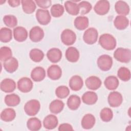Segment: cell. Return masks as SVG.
<instances>
[{"instance_id": "cell-1", "label": "cell", "mask_w": 131, "mask_h": 131, "mask_svg": "<svg viewBox=\"0 0 131 131\" xmlns=\"http://www.w3.org/2000/svg\"><path fill=\"white\" fill-rule=\"evenodd\" d=\"M99 45L106 50H112L116 46V40L111 34L104 33L100 35L98 40Z\"/></svg>"}, {"instance_id": "cell-2", "label": "cell", "mask_w": 131, "mask_h": 131, "mask_svg": "<svg viewBox=\"0 0 131 131\" xmlns=\"http://www.w3.org/2000/svg\"><path fill=\"white\" fill-rule=\"evenodd\" d=\"M114 57L121 62L128 63L131 59V51L128 49L118 48L115 51Z\"/></svg>"}, {"instance_id": "cell-3", "label": "cell", "mask_w": 131, "mask_h": 131, "mask_svg": "<svg viewBox=\"0 0 131 131\" xmlns=\"http://www.w3.org/2000/svg\"><path fill=\"white\" fill-rule=\"evenodd\" d=\"M40 108V102L36 99H31L26 103L24 105L25 113L30 116L36 115Z\"/></svg>"}, {"instance_id": "cell-4", "label": "cell", "mask_w": 131, "mask_h": 131, "mask_svg": "<svg viewBox=\"0 0 131 131\" xmlns=\"http://www.w3.org/2000/svg\"><path fill=\"white\" fill-rule=\"evenodd\" d=\"M97 63L98 67L101 70L107 71L112 68L113 59L110 55L103 54L98 58Z\"/></svg>"}, {"instance_id": "cell-5", "label": "cell", "mask_w": 131, "mask_h": 131, "mask_svg": "<svg viewBox=\"0 0 131 131\" xmlns=\"http://www.w3.org/2000/svg\"><path fill=\"white\" fill-rule=\"evenodd\" d=\"M98 37V33L97 29L91 27L85 31L83 35V39L86 43L93 45L97 41Z\"/></svg>"}, {"instance_id": "cell-6", "label": "cell", "mask_w": 131, "mask_h": 131, "mask_svg": "<svg viewBox=\"0 0 131 131\" xmlns=\"http://www.w3.org/2000/svg\"><path fill=\"white\" fill-rule=\"evenodd\" d=\"M60 38L63 44L67 46H70L75 43L76 39V35L72 30L66 29L62 32Z\"/></svg>"}, {"instance_id": "cell-7", "label": "cell", "mask_w": 131, "mask_h": 131, "mask_svg": "<svg viewBox=\"0 0 131 131\" xmlns=\"http://www.w3.org/2000/svg\"><path fill=\"white\" fill-rule=\"evenodd\" d=\"M35 15L38 22L42 25H48L51 19L49 11L47 9H37Z\"/></svg>"}, {"instance_id": "cell-8", "label": "cell", "mask_w": 131, "mask_h": 131, "mask_svg": "<svg viewBox=\"0 0 131 131\" xmlns=\"http://www.w3.org/2000/svg\"><path fill=\"white\" fill-rule=\"evenodd\" d=\"M17 88L23 93H28L30 92L33 86L32 80L28 77H22L17 81Z\"/></svg>"}, {"instance_id": "cell-9", "label": "cell", "mask_w": 131, "mask_h": 131, "mask_svg": "<svg viewBox=\"0 0 131 131\" xmlns=\"http://www.w3.org/2000/svg\"><path fill=\"white\" fill-rule=\"evenodd\" d=\"M108 103L113 107L119 106L123 101V97L121 93L117 91H113L108 96Z\"/></svg>"}, {"instance_id": "cell-10", "label": "cell", "mask_w": 131, "mask_h": 131, "mask_svg": "<svg viewBox=\"0 0 131 131\" xmlns=\"http://www.w3.org/2000/svg\"><path fill=\"white\" fill-rule=\"evenodd\" d=\"M110 8V4L108 1L105 0H101L96 3L94 6V10L97 14L103 15L108 13Z\"/></svg>"}, {"instance_id": "cell-11", "label": "cell", "mask_w": 131, "mask_h": 131, "mask_svg": "<svg viewBox=\"0 0 131 131\" xmlns=\"http://www.w3.org/2000/svg\"><path fill=\"white\" fill-rule=\"evenodd\" d=\"M44 31L39 26H34L29 32L30 39L33 42H37L41 41L44 37Z\"/></svg>"}, {"instance_id": "cell-12", "label": "cell", "mask_w": 131, "mask_h": 131, "mask_svg": "<svg viewBox=\"0 0 131 131\" xmlns=\"http://www.w3.org/2000/svg\"><path fill=\"white\" fill-rule=\"evenodd\" d=\"M13 36L17 41H24L28 37V31L23 27H16L13 29Z\"/></svg>"}, {"instance_id": "cell-13", "label": "cell", "mask_w": 131, "mask_h": 131, "mask_svg": "<svg viewBox=\"0 0 131 131\" xmlns=\"http://www.w3.org/2000/svg\"><path fill=\"white\" fill-rule=\"evenodd\" d=\"M0 88L5 93H11L16 89V83L12 79L5 78L1 82Z\"/></svg>"}, {"instance_id": "cell-14", "label": "cell", "mask_w": 131, "mask_h": 131, "mask_svg": "<svg viewBox=\"0 0 131 131\" xmlns=\"http://www.w3.org/2000/svg\"><path fill=\"white\" fill-rule=\"evenodd\" d=\"M58 123V119L54 115H49L47 116L43 120V126L47 129H54L57 127Z\"/></svg>"}, {"instance_id": "cell-15", "label": "cell", "mask_w": 131, "mask_h": 131, "mask_svg": "<svg viewBox=\"0 0 131 131\" xmlns=\"http://www.w3.org/2000/svg\"><path fill=\"white\" fill-rule=\"evenodd\" d=\"M48 76L52 80L59 79L62 75V70L60 67L56 64L50 66L47 70Z\"/></svg>"}, {"instance_id": "cell-16", "label": "cell", "mask_w": 131, "mask_h": 131, "mask_svg": "<svg viewBox=\"0 0 131 131\" xmlns=\"http://www.w3.org/2000/svg\"><path fill=\"white\" fill-rule=\"evenodd\" d=\"M47 57L51 62L56 63L60 60L62 57V52L58 48H51L47 52Z\"/></svg>"}, {"instance_id": "cell-17", "label": "cell", "mask_w": 131, "mask_h": 131, "mask_svg": "<svg viewBox=\"0 0 131 131\" xmlns=\"http://www.w3.org/2000/svg\"><path fill=\"white\" fill-rule=\"evenodd\" d=\"M86 87L91 90H96L98 89L101 85L100 79L95 76H91L87 78L85 81Z\"/></svg>"}, {"instance_id": "cell-18", "label": "cell", "mask_w": 131, "mask_h": 131, "mask_svg": "<svg viewBox=\"0 0 131 131\" xmlns=\"http://www.w3.org/2000/svg\"><path fill=\"white\" fill-rule=\"evenodd\" d=\"M3 66L7 72L9 73H13L17 69L18 62L15 57H11L4 61Z\"/></svg>"}, {"instance_id": "cell-19", "label": "cell", "mask_w": 131, "mask_h": 131, "mask_svg": "<svg viewBox=\"0 0 131 131\" xmlns=\"http://www.w3.org/2000/svg\"><path fill=\"white\" fill-rule=\"evenodd\" d=\"M31 77L34 81H41L43 80L46 77L45 70L41 67H35L31 71Z\"/></svg>"}, {"instance_id": "cell-20", "label": "cell", "mask_w": 131, "mask_h": 131, "mask_svg": "<svg viewBox=\"0 0 131 131\" xmlns=\"http://www.w3.org/2000/svg\"><path fill=\"white\" fill-rule=\"evenodd\" d=\"M69 84L72 90L77 91L82 88L83 82L82 78L80 76L74 75L70 78Z\"/></svg>"}, {"instance_id": "cell-21", "label": "cell", "mask_w": 131, "mask_h": 131, "mask_svg": "<svg viewBox=\"0 0 131 131\" xmlns=\"http://www.w3.org/2000/svg\"><path fill=\"white\" fill-rule=\"evenodd\" d=\"M115 9L118 14L123 16L128 15L130 11L128 5L123 1H117L115 5Z\"/></svg>"}, {"instance_id": "cell-22", "label": "cell", "mask_w": 131, "mask_h": 131, "mask_svg": "<svg viewBox=\"0 0 131 131\" xmlns=\"http://www.w3.org/2000/svg\"><path fill=\"white\" fill-rule=\"evenodd\" d=\"M67 59L71 62H75L78 61L79 58V53L78 50L74 47H69L65 53Z\"/></svg>"}, {"instance_id": "cell-23", "label": "cell", "mask_w": 131, "mask_h": 131, "mask_svg": "<svg viewBox=\"0 0 131 131\" xmlns=\"http://www.w3.org/2000/svg\"><path fill=\"white\" fill-rule=\"evenodd\" d=\"M114 26L118 30H124L129 25V20L123 15H117L114 20Z\"/></svg>"}, {"instance_id": "cell-24", "label": "cell", "mask_w": 131, "mask_h": 131, "mask_svg": "<svg viewBox=\"0 0 131 131\" xmlns=\"http://www.w3.org/2000/svg\"><path fill=\"white\" fill-rule=\"evenodd\" d=\"M95 121V118L92 114H87L83 117L81 120V126L84 129H91L94 126Z\"/></svg>"}, {"instance_id": "cell-25", "label": "cell", "mask_w": 131, "mask_h": 131, "mask_svg": "<svg viewBox=\"0 0 131 131\" xmlns=\"http://www.w3.org/2000/svg\"><path fill=\"white\" fill-rule=\"evenodd\" d=\"M98 100V96L96 93L93 91H87L82 96L83 102L88 105L95 104Z\"/></svg>"}, {"instance_id": "cell-26", "label": "cell", "mask_w": 131, "mask_h": 131, "mask_svg": "<svg viewBox=\"0 0 131 131\" xmlns=\"http://www.w3.org/2000/svg\"><path fill=\"white\" fill-rule=\"evenodd\" d=\"M104 84L107 89L109 90H115L119 86V81L116 76L112 75L105 78Z\"/></svg>"}, {"instance_id": "cell-27", "label": "cell", "mask_w": 131, "mask_h": 131, "mask_svg": "<svg viewBox=\"0 0 131 131\" xmlns=\"http://www.w3.org/2000/svg\"><path fill=\"white\" fill-rule=\"evenodd\" d=\"M89 19L86 16H79L74 20V26L79 30H83L89 26Z\"/></svg>"}, {"instance_id": "cell-28", "label": "cell", "mask_w": 131, "mask_h": 131, "mask_svg": "<svg viewBox=\"0 0 131 131\" xmlns=\"http://www.w3.org/2000/svg\"><path fill=\"white\" fill-rule=\"evenodd\" d=\"M16 117V113L12 108L4 109L1 113V119L5 122H10L14 119Z\"/></svg>"}, {"instance_id": "cell-29", "label": "cell", "mask_w": 131, "mask_h": 131, "mask_svg": "<svg viewBox=\"0 0 131 131\" xmlns=\"http://www.w3.org/2000/svg\"><path fill=\"white\" fill-rule=\"evenodd\" d=\"M64 7L67 12L72 15H77L80 12L78 4L73 1H66L64 3Z\"/></svg>"}, {"instance_id": "cell-30", "label": "cell", "mask_w": 131, "mask_h": 131, "mask_svg": "<svg viewBox=\"0 0 131 131\" xmlns=\"http://www.w3.org/2000/svg\"><path fill=\"white\" fill-rule=\"evenodd\" d=\"M81 103L80 98L76 95H71L67 100V105L71 110H76Z\"/></svg>"}, {"instance_id": "cell-31", "label": "cell", "mask_w": 131, "mask_h": 131, "mask_svg": "<svg viewBox=\"0 0 131 131\" xmlns=\"http://www.w3.org/2000/svg\"><path fill=\"white\" fill-rule=\"evenodd\" d=\"M64 104L60 100L55 99L52 101L49 105V109L51 113L53 114H58L63 109Z\"/></svg>"}, {"instance_id": "cell-32", "label": "cell", "mask_w": 131, "mask_h": 131, "mask_svg": "<svg viewBox=\"0 0 131 131\" xmlns=\"http://www.w3.org/2000/svg\"><path fill=\"white\" fill-rule=\"evenodd\" d=\"M21 4L24 12L27 14H31L36 9V4L32 0H22Z\"/></svg>"}, {"instance_id": "cell-33", "label": "cell", "mask_w": 131, "mask_h": 131, "mask_svg": "<svg viewBox=\"0 0 131 131\" xmlns=\"http://www.w3.org/2000/svg\"><path fill=\"white\" fill-rule=\"evenodd\" d=\"M20 101V97L15 94H8L5 97V102L8 106H15L19 104Z\"/></svg>"}, {"instance_id": "cell-34", "label": "cell", "mask_w": 131, "mask_h": 131, "mask_svg": "<svg viewBox=\"0 0 131 131\" xmlns=\"http://www.w3.org/2000/svg\"><path fill=\"white\" fill-rule=\"evenodd\" d=\"M28 128L32 131L39 130L41 127V122L40 120L36 117L29 119L27 122Z\"/></svg>"}, {"instance_id": "cell-35", "label": "cell", "mask_w": 131, "mask_h": 131, "mask_svg": "<svg viewBox=\"0 0 131 131\" xmlns=\"http://www.w3.org/2000/svg\"><path fill=\"white\" fill-rule=\"evenodd\" d=\"M12 38V30L6 27H3L0 30V40L3 42H9Z\"/></svg>"}, {"instance_id": "cell-36", "label": "cell", "mask_w": 131, "mask_h": 131, "mask_svg": "<svg viewBox=\"0 0 131 131\" xmlns=\"http://www.w3.org/2000/svg\"><path fill=\"white\" fill-rule=\"evenodd\" d=\"M29 56L32 61L38 62L43 59L44 57V53L41 50L34 48L30 51Z\"/></svg>"}, {"instance_id": "cell-37", "label": "cell", "mask_w": 131, "mask_h": 131, "mask_svg": "<svg viewBox=\"0 0 131 131\" xmlns=\"http://www.w3.org/2000/svg\"><path fill=\"white\" fill-rule=\"evenodd\" d=\"M117 75L119 78L121 80L127 81L130 78V72L128 68L122 67L118 70Z\"/></svg>"}, {"instance_id": "cell-38", "label": "cell", "mask_w": 131, "mask_h": 131, "mask_svg": "<svg viewBox=\"0 0 131 131\" xmlns=\"http://www.w3.org/2000/svg\"><path fill=\"white\" fill-rule=\"evenodd\" d=\"M100 117L103 121L109 122L113 117V113L111 108L104 107L100 111Z\"/></svg>"}, {"instance_id": "cell-39", "label": "cell", "mask_w": 131, "mask_h": 131, "mask_svg": "<svg viewBox=\"0 0 131 131\" xmlns=\"http://www.w3.org/2000/svg\"><path fill=\"white\" fill-rule=\"evenodd\" d=\"M51 13L54 17H59L64 13V8L59 4L53 5L51 8Z\"/></svg>"}, {"instance_id": "cell-40", "label": "cell", "mask_w": 131, "mask_h": 131, "mask_svg": "<svg viewBox=\"0 0 131 131\" xmlns=\"http://www.w3.org/2000/svg\"><path fill=\"white\" fill-rule=\"evenodd\" d=\"M70 94L69 89L64 85L59 86L56 89L55 94L56 96L60 99L66 98Z\"/></svg>"}, {"instance_id": "cell-41", "label": "cell", "mask_w": 131, "mask_h": 131, "mask_svg": "<svg viewBox=\"0 0 131 131\" xmlns=\"http://www.w3.org/2000/svg\"><path fill=\"white\" fill-rule=\"evenodd\" d=\"M4 24L8 27L14 28L17 24V18L13 15H6L3 17Z\"/></svg>"}, {"instance_id": "cell-42", "label": "cell", "mask_w": 131, "mask_h": 131, "mask_svg": "<svg viewBox=\"0 0 131 131\" xmlns=\"http://www.w3.org/2000/svg\"><path fill=\"white\" fill-rule=\"evenodd\" d=\"M12 52L11 49L6 46L2 47L0 49V60L1 61H5L6 60L11 57Z\"/></svg>"}, {"instance_id": "cell-43", "label": "cell", "mask_w": 131, "mask_h": 131, "mask_svg": "<svg viewBox=\"0 0 131 131\" xmlns=\"http://www.w3.org/2000/svg\"><path fill=\"white\" fill-rule=\"evenodd\" d=\"M80 14L84 15L88 13L92 9V6L91 3L87 1H82L78 4Z\"/></svg>"}, {"instance_id": "cell-44", "label": "cell", "mask_w": 131, "mask_h": 131, "mask_svg": "<svg viewBox=\"0 0 131 131\" xmlns=\"http://www.w3.org/2000/svg\"><path fill=\"white\" fill-rule=\"evenodd\" d=\"M35 2L40 8L44 9H47L50 7L52 3L50 0H35Z\"/></svg>"}, {"instance_id": "cell-45", "label": "cell", "mask_w": 131, "mask_h": 131, "mask_svg": "<svg viewBox=\"0 0 131 131\" xmlns=\"http://www.w3.org/2000/svg\"><path fill=\"white\" fill-rule=\"evenodd\" d=\"M58 130L59 131H66V130H73L72 125L68 123H63L59 125L58 127Z\"/></svg>"}, {"instance_id": "cell-46", "label": "cell", "mask_w": 131, "mask_h": 131, "mask_svg": "<svg viewBox=\"0 0 131 131\" xmlns=\"http://www.w3.org/2000/svg\"><path fill=\"white\" fill-rule=\"evenodd\" d=\"M21 1L19 0H9L8 3L9 5L12 7H16L19 6Z\"/></svg>"}]
</instances>
